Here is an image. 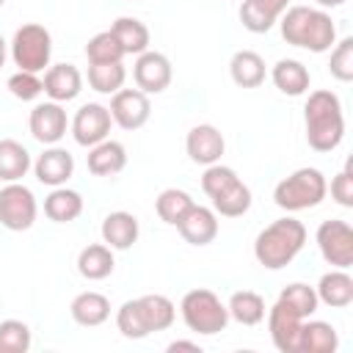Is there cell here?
Segmentation results:
<instances>
[{"instance_id": "obj_35", "label": "cell", "mask_w": 353, "mask_h": 353, "mask_svg": "<svg viewBox=\"0 0 353 353\" xmlns=\"http://www.w3.org/2000/svg\"><path fill=\"white\" fill-rule=\"evenodd\" d=\"M85 58H88V63H116V61L124 58V50H121L119 39L110 30H102V33L88 39Z\"/></svg>"}, {"instance_id": "obj_25", "label": "cell", "mask_w": 353, "mask_h": 353, "mask_svg": "<svg viewBox=\"0 0 353 353\" xmlns=\"http://www.w3.org/2000/svg\"><path fill=\"white\" fill-rule=\"evenodd\" d=\"M113 248L105 243H91L77 256V273L88 281H102L113 273Z\"/></svg>"}, {"instance_id": "obj_27", "label": "cell", "mask_w": 353, "mask_h": 353, "mask_svg": "<svg viewBox=\"0 0 353 353\" xmlns=\"http://www.w3.org/2000/svg\"><path fill=\"white\" fill-rule=\"evenodd\" d=\"M339 347L336 328L323 320H309L301 325V342L298 353H334Z\"/></svg>"}, {"instance_id": "obj_15", "label": "cell", "mask_w": 353, "mask_h": 353, "mask_svg": "<svg viewBox=\"0 0 353 353\" xmlns=\"http://www.w3.org/2000/svg\"><path fill=\"white\" fill-rule=\"evenodd\" d=\"M33 174H36V179H39L41 185L61 188V185H66V179L74 174V157H72L66 149H61V146L52 143L50 149H44V152L36 157Z\"/></svg>"}, {"instance_id": "obj_21", "label": "cell", "mask_w": 353, "mask_h": 353, "mask_svg": "<svg viewBox=\"0 0 353 353\" xmlns=\"http://www.w3.org/2000/svg\"><path fill=\"white\" fill-rule=\"evenodd\" d=\"M314 292H317V301H323L325 306L345 309L353 303V276L342 268H334V270L320 276Z\"/></svg>"}, {"instance_id": "obj_33", "label": "cell", "mask_w": 353, "mask_h": 353, "mask_svg": "<svg viewBox=\"0 0 353 353\" xmlns=\"http://www.w3.org/2000/svg\"><path fill=\"white\" fill-rule=\"evenodd\" d=\"M196 201L190 199V193L188 190H179V188H165L157 199H154V212H157V218L163 221V223H168V226H176L179 221H182V215L193 207Z\"/></svg>"}, {"instance_id": "obj_46", "label": "cell", "mask_w": 353, "mask_h": 353, "mask_svg": "<svg viewBox=\"0 0 353 353\" xmlns=\"http://www.w3.org/2000/svg\"><path fill=\"white\" fill-rule=\"evenodd\" d=\"M3 3H6V0H0V8H3Z\"/></svg>"}, {"instance_id": "obj_19", "label": "cell", "mask_w": 353, "mask_h": 353, "mask_svg": "<svg viewBox=\"0 0 353 353\" xmlns=\"http://www.w3.org/2000/svg\"><path fill=\"white\" fill-rule=\"evenodd\" d=\"M138 234H141V226H138V218L132 212L116 210V212L105 215V221H102V243L116 248V251L132 248L138 243Z\"/></svg>"}, {"instance_id": "obj_30", "label": "cell", "mask_w": 353, "mask_h": 353, "mask_svg": "<svg viewBox=\"0 0 353 353\" xmlns=\"http://www.w3.org/2000/svg\"><path fill=\"white\" fill-rule=\"evenodd\" d=\"M110 33L119 39L124 55H141L149 50V28L135 17H119L110 25Z\"/></svg>"}, {"instance_id": "obj_43", "label": "cell", "mask_w": 353, "mask_h": 353, "mask_svg": "<svg viewBox=\"0 0 353 353\" xmlns=\"http://www.w3.org/2000/svg\"><path fill=\"white\" fill-rule=\"evenodd\" d=\"M168 350H171V353H176V350H199V342H188V339H176V342H171V345H168Z\"/></svg>"}, {"instance_id": "obj_11", "label": "cell", "mask_w": 353, "mask_h": 353, "mask_svg": "<svg viewBox=\"0 0 353 353\" xmlns=\"http://www.w3.org/2000/svg\"><path fill=\"white\" fill-rule=\"evenodd\" d=\"M265 314H268V331H270V339H273L276 350H281V353H298L303 317L295 309H290L287 303H281V301H276Z\"/></svg>"}, {"instance_id": "obj_3", "label": "cell", "mask_w": 353, "mask_h": 353, "mask_svg": "<svg viewBox=\"0 0 353 353\" xmlns=\"http://www.w3.org/2000/svg\"><path fill=\"white\" fill-rule=\"evenodd\" d=\"M306 243V226L290 215L268 223L256 240H254V256L262 268L268 270H281L287 268L303 248Z\"/></svg>"}, {"instance_id": "obj_17", "label": "cell", "mask_w": 353, "mask_h": 353, "mask_svg": "<svg viewBox=\"0 0 353 353\" xmlns=\"http://www.w3.org/2000/svg\"><path fill=\"white\" fill-rule=\"evenodd\" d=\"M44 94L52 102H72L83 91V74L74 63H55L44 72Z\"/></svg>"}, {"instance_id": "obj_20", "label": "cell", "mask_w": 353, "mask_h": 353, "mask_svg": "<svg viewBox=\"0 0 353 353\" xmlns=\"http://www.w3.org/2000/svg\"><path fill=\"white\" fill-rule=\"evenodd\" d=\"M85 163H88V171L94 176H116L127 165V149H124V143L105 138V141L91 146Z\"/></svg>"}, {"instance_id": "obj_28", "label": "cell", "mask_w": 353, "mask_h": 353, "mask_svg": "<svg viewBox=\"0 0 353 353\" xmlns=\"http://www.w3.org/2000/svg\"><path fill=\"white\" fill-rule=\"evenodd\" d=\"M83 212V196L69 188H52V193L44 199V215L55 223H72Z\"/></svg>"}, {"instance_id": "obj_13", "label": "cell", "mask_w": 353, "mask_h": 353, "mask_svg": "<svg viewBox=\"0 0 353 353\" xmlns=\"http://www.w3.org/2000/svg\"><path fill=\"white\" fill-rule=\"evenodd\" d=\"M28 127H30V135L44 143V146H52L58 143L63 135H66V127H69V119H66V110L61 108V102H41L30 110V119H28Z\"/></svg>"}, {"instance_id": "obj_38", "label": "cell", "mask_w": 353, "mask_h": 353, "mask_svg": "<svg viewBox=\"0 0 353 353\" xmlns=\"http://www.w3.org/2000/svg\"><path fill=\"white\" fill-rule=\"evenodd\" d=\"M116 328L127 339H143V336H149V328H146V323H143V317L138 312L135 298L132 301H124L119 306V312H116Z\"/></svg>"}, {"instance_id": "obj_1", "label": "cell", "mask_w": 353, "mask_h": 353, "mask_svg": "<svg viewBox=\"0 0 353 353\" xmlns=\"http://www.w3.org/2000/svg\"><path fill=\"white\" fill-rule=\"evenodd\" d=\"M281 36L287 44L309 50V52H328L336 44V25L331 14L312 6H290L281 17Z\"/></svg>"}, {"instance_id": "obj_8", "label": "cell", "mask_w": 353, "mask_h": 353, "mask_svg": "<svg viewBox=\"0 0 353 353\" xmlns=\"http://www.w3.org/2000/svg\"><path fill=\"white\" fill-rule=\"evenodd\" d=\"M317 248L323 259L334 268L347 270L353 265V229L347 221L331 218L317 226Z\"/></svg>"}, {"instance_id": "obj_22", "label": "cell", "mask_w": 353, "mask_h": 353, "mask_svg": "<svg viewBox=\"0 0 353 353\" xmlns=\"http://www.w3.org/2000/svg\"><path fill=\"white\" fill-rule=\"evenodd\" d=\"M270 80H273V85H276L281 94H287V97H301V94L309 91L312 74H309V69H306L301 61H295V58H281V61H276V66L270 69Z\"/></svg>"}, {"instance_id": "obj_31", "label": "cell", "mask_w": 353, "mask_h": 353, "mask_svg": "<svg viewBox=\"0 0 353 353\" xmlns=\"http://www.w3.org/2000/svg\"><path fill=\"white\" fill-rule=\"evenodd\" d=\"M229 317L237 320L240 325H259L265 320V298L254 290H240V292H232L229 303Z\"/></svg>"}, {"instance_id": "obj_7", "label": "cell", "mask_w": 353, "mask_h": 353, "mask_svg": "<svg viewBox=\"0 0 353 353\" xmlns=\"http://www.w3.org/2000/svg\"><path fill=\"white\" fill-rule=\"evenodd\" d=\"M39 215V204L36 196L30 193V188L19 185V182H6L0 188V223L8 232H25L36 223Z\"/></svg>"}, {"instance_id": "obj_39", "label": "cell", "mask_w": 353, "mask_h": 353, "mask_svg": "<svg viewBox=\"0 0 353 353\" xmlns=\"http://www.w3.org/2000/svg\"><path fill=\"white\" fill-rule=\"evenodd\" d=\"M328 72H331L339 83H350V80H353V39H350V36L342 39L339 44H334Z\"/></svg>"}, {"instance_id": "obj_36", "label": "cell", "mask_w": 353, "mask_h": 353, "mask_svg": "<svg viewBox=\"0 0 353 353\" xmlns=\"http://www.w3.org/2000/svg\"><path fill=\"white\" fill-rule=\"evenodd\" d=\"M279 301L281 303H287L290 309H295L303 320L306 317H312L314 312H317V292H314V287H309V284H301V281H295V284H287L281 292H279Z\"/></svg>"}, {"instance_id": "obj_12", "label": "cell", "mask_w": 353, "mask_h": 353, "mask_svg": "<svg viewBox=\"0 0 353 353\" xmlns=\"http://www.w3.org/2000/svg\"><path fill=\"white\" fill-rule=\"evenodd\" d=\"M110 124H113L110 110L105 105H99V102H88V105H83L74 113V119H72V135H74V141L80 146H88L91 149L94 143H99V141L108 138Z\"/></svg>"}, {"instance_id": "obj_10", "label": "cell", "mask_w": 353, "mask_h": 353, "mask_svg": "<svg viewBox=\"0 0 353 353\" xmlns=\"http://www.w3.org/2000/svg\"><path fill=\"white\" fill-rule=\"evenodd\" d=\"M171 77H174L171 61L157 50L141 52L132 66V80L143 94H163L171 85Z\"/></svg>"}, {"instance_id": "obj_41", "label": "cell", "mask_w": 353, "mask_h": 353, "mask_svg": "<svg viewBox=\"0 0 353 353\" xmlns=\"http://www.w3.org/2000/svg\"><path fill=\"white\" fill-rule=\"evenodd\" d=\"M234 179H240L234 168L221 165V163H212V165H207L204 174H201V190L212 199V196H218L223 188H229Z\"/></svg>"}, {"instance_id": "obj_40", "label": "cell", "mask_w": 353, "mask_h": 353, "mask_svg": "<svg viewBox=\"0 0 353 353\" xmlns=\"http://www.w3.org/2000/svg\"><path fill=\"white\" fill-rule=\"evenodd\" d=\"M8 91H11V97H17L22 102H33L39 94H44V83L36 72H22L19 69L8 77Z\"/></svg>"}, {"instance_id": "obj_18", "label": "cell", "mask_w": 353, "mask_h": 353, "mask_svg": "<svg viewBox=\"0 0 353 353\" xmlns=\"http://www.w3.org/2000/svg\"><path fill=\"white\" fill-rule=\"evenodd\" d=\"M287 8H290V0H243L240 22L251 33H268Z\"/></svg>"}, {"instance_id": "obj_24", "label": "cell", "mask_w": 353, "mask_h": 353, "mask_svg": "<svg viewBox=\"0 0 353 353\" xmlns=\"http://www.w3.org/2000/svg\"><path fill=\"white\" fill-rule=\"evenodd\" d=\"M229 74L240 88H259L265 83V61L254 50H237L229 61Z\"/></svg>"}, {"instance_id": "obj_16", "label": "cell", "mask_w": 353, "mask_h": 353, "mask_svg": "<svg viewBox=\"0 0 353 353\" xmlns=\"http://www.w3.org/2000/svg\"><path fill=\"white\" fill-rule=\"evenodd\" d=\"M176 229H179V234H182L185 243H190V245H210L218 237V215L210 207L193 204L182 215V221L176 223Z\"/></svg>"}, {"instance_id": "obj_37", "label": "cell", "mask_w": 353, "mask_h": 353, "mask_svg": "<svg viewBox=\"0 0 353 353\" xmlns=\"http://www.w3.org/2000/svg\"><path fill=\"white\" fill-rule=\"evenodd\" d=\"M30 328L22 320H3L0 323V353H28L30 350Z\"/></svg>"}, {"instance_id": "obj_29", "label": "cell", "mask_w": 353, "mask_h": 353, "mask_svg": "<svg viewBox=\"0 0 353 353\" xmlns=\"http://www.w3.org/2000/svg\"><path fill=\"white\" fill-rule=\"evenodd\" d=\"M30 165V152L19 141L0 138V182H19Z\"/></svg>"}, {"instance_id": "obj_5", "label": "cell", "mask_w": 353, "mask_h": 353, "mask_svg": "<svg viewBox=\"0 0 353 353\" xmlns=\"http://www.w3.org/2000/svg\"><path fill=\"white\" fill-rule=\"evenodd\" d=\"M179 314H182L185 325L193 334H204V336H212V334L223 331L226 323H229L226 303L212 290H204V287H196V290L182 295Z\"/></svg>"}, {"instance_id": "obj_2", "label": "cell", "mask_w": 353, "mask_h": 353, "mask_svg": "<svg viewBox=\"0 0 353 353\" xmlns=\"http://www.w3.org/2000/svg\"><path fill=\"white\" fill-rule=\"evenodd\" d=\"M303 124H306V143L314 152H331L345 138V113L342 102L334 91H312L303 105Z\"/></svg>"}, {"instance_id": "obj_23", "label": "cell", "mask_w": 353, "mask_h": 353, "mask_svg": "<svg viewBox=\"0 0 353 353\" xmlns=\"http://www.w3.org/2000/svg\"><path fill=\"white\" fill-rule=\"evenodd\" d=\"M69 312H72V320H74L77 325L94 328V325H102V323L110 317V301H108L102 292L85 290V292L74 295Z\"/></svg>"}, {"instance_id": "obj_6", "label": "cell", "mask_w": 353, "mask_h": 353, "mask_svg": "<svg viewBox=\"0 0 353 353\" xmlns=\"http://www.w3.org/2000/svg\"><path fill=\"white\" fill-rule=\"evenodd\" d=\"M50 55H52V36L44 25L28 22L22 28H17L14 39H11V58L22 72H44L50 66Z\"/></svg>"}, {"instance_id": "obj_45", "label": "cell", "mask_w": 353, "mask_h": 353, "mask_svg": "<svg viewBox=\"0 0 353 353\" xmlns=\"http://www.w3.org/2000/svg\"><path fill=\"white\" fill-rule=\"evenodd\" d=\"M6 55H8V44H6V39L0 36V66L6 63Z\"/></svg>"}, {"instance_id": "obj_42", "label": "cell", "mask_w": 353, "mask_h": 353, "mask_svg": "<svg viewBox=\"0 0 353 353\" xmlns=\"http://www.w3.org/2000/svg\"><path fill=\"white\" fill-rule=\"evenodd\" d=\"M331 199L342 207H353V160L331 179Z\"/></svg>"}, {"instance_id": "obj_44", "label": "cell", "mask_w": 353, "mask_h": 353, "mask_svg": "<svg viewBox=\"0 0 353 353\" xmlns=\"http://www.w3.org/2000/svg\"><path fill=\"white\" fill-rule=\"evenodd\" d=\"M320 8H336V6H342L345 0H314Z\"/></svg>"}, {"instance_id": "obj_32", "label": "cell", "mask_w": 353, "mask_h": 353, "mask_svg": "<svg viewBox=\"0 0 353 353\" xmlns=\"http://www.w3.org/2000/svg\"><path fill=\"white\" fill-rule=\"evenodd\" d=\"M212 201V210L215 215H223V218H240L251 210V190L243 179H234L229 188H223L218 196L210 199Z\"/></svg>"}, {"instance_id": "obj_14", "label": "cell", "mask_w": 353, "mask_h": 353, "mask_svg": "<svg viewBox=\"0 0 353 353\" xmlns=\"http://www.w3.org/2000/svg\"><path fill=\"white\" fill-rule=\"evenodd\" d=\"M185 149H188V157L199 165H212V163H221V154L226 149V141L221 135L218 127L212 124H196L190 127L188 138H185Z\"/></svg>"}, {"instance_id": "obj_26", "label": "cell", "mask_w": 353, "mask_h": 353, "mask_svg": "<svg viewBox=\"0 0 353 353\" xmlns=\"http://www.w3.org/2000/svg\"><path fill=\"white\" fill-rule=\"evenodd\" d=\"M135 303H138V312H141V317H143L149 334H152V331H165V328L174 325L176 306H174L171 298L152 292V295H141V298H135Z\"/></svg>"}, {"instance_id": "obj_34", "label": "cell", "mask_w": 353, "mask_h": 353, "mask_svg": "<svg viewBox=\"0 0 353 353\" xmlns=\"http://www.w3.org/2000/svg\"><path fill=\"white\" fill-rule=\"evenodd\" d=\"M127 80V69L121 61L116 63H91L88 66V85L97 91V94H108L113 97Z\"/></svg>"}, {"instance_id": "obj_9", "label": "cell", "mask_w": 353, "mask_h": 353, "mask_svg": "<svg viewBox=\"0 0 353 353\" xmlns=\"http://www.w3.org/2000/svg\"><path fill=\"white\" fill-rule=\"evenodd\" d=\"M110 119L121 127V130H138L149 121L152 116V105H149V94H143L141 88H119L110 97Z\"/></svg>"}, {"instance_id": "obj_4", "label": "cell", "mask_w": 353, "mask_h": 353, "mask_svg": "<svg viewBox=\"0 0 353 353\" xmlns=\"http://www.w3.org/2000/svg\"><path fill=\"white\" fill-rule=\"evenodd\" d=\"M328 193V182L323 176L320 168H298L290 176H284L276 190H273V201L276 207H281L284 212H301V210H312L317 207Z\"/></svg>"}]
</instances>
